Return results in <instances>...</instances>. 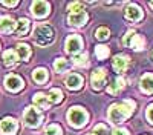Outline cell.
<instances>
[{
  "instance_id": "5b68a950",
  "label": "cell",
  "mask_w": 153,
  "mask_h": 135,
  "mask_svg": "<svg viewBox=\"0 0 153 135\" xmlns=\"http://www.w3.org/2000/svg\"><path fill=\"white\" fill-rule=\"evenodd\" d=\"M83 48V40L80 35H69L66 40V51L71 54H76L80 52Z\"/></svg>"
},
{
  "instance_id": "5bb4252c",
  "label": "cell",
  "mask_w": 153,
  "mask_h": 135,
  "mask_svg": "<svg viewBox=\"0 0 153 135\" xmlns=\"http://www.w3.org/2000/svg\"><path fill=\"white\" fill-rule=\"evenodd\" d=\"M16 29V22L11 17H0V32L9 34Z\"/></svg>"
},
{
  "instance_id": "7c38bea8",
  "label": "cell",
  "mask_w": 153,
  "mask_h": 135,
  "mask_svg": "<svg viewBox=\"0 0 153 135\" xmlns=\"http://www.w3.org/2000/svg\"><path fill=\"white\" fill-rule=\"evenodd\" d=\"M129 66V57L127 55H117L113 58V69L117 72H124Z\"/></svg>"
},
{
  "instance_id": "4fadbf2b",
  "label": "cell",
  "mask_w": 153,
  "mask_h": 135,
  "mask_svg": "<svg viewBox=\"0 0 153 135\" xmlns=\"http://www.w3.org/2000/svg\"><path fill=\"white\" fill-rule=\"evenodd\" d=\"M66 86L72 91L80 89L83 86V77L78 75V74H71V75L68 77V80H66Z\"/></svg>"
},
{
  "instance_id": "d6a6232c",
  "label": "cell",
  "mask_w": 153,
  "mask_h": 135,
  "mask_svg": "<svg viewBox=\"0 0 153 135\" xmlns=\"http://www.w3.org/2000/svg\"><path fill=\"white\" fill-rule=\"evenodd\" d=\"M112 135H129V132H127L126 129H121V128H118V129H115V131L112 132Z\"/></svg>"
},
{
  "instance_id": "484cf974",
  "label": "cell",
  "mask_w": 153,
  "mask_h": 135,
  "mask_svg": "<svg viewBox=\"0 0 153 135\" xmlns=\"http://www.w3.org/2000/svg\"><path fill=\"white\" fill-rule=\"evenodd\" d=\"M94 135H109V129L106 125H103V123H100V125H97L94 128Z\"/></svg>"
},
{
  "instance_id": "ffe728a7",
  "label": "cell",
  "mask_w": 153,
  "mask_h": 135,
  "mask_svg": "<svg viewBox=\"0 0 153 135\" xmlns=\"http://www.w3.org/2000/svg\"><path fill=\"white\" fill-rule=\"evenodd\" d=\"M48 100H49L51 104H57V103H60V101L63 100V94H61V91H60V89H52V91L49 92V95H48Z\"/></svg>"
},
{
  "instance_id": "f546056e",
  "label": "cell",
  "mask_w": 153,
  "mask_h": 135,
  "mask_svg": "<svg viewBox=\"0 0 153 135\" xmlns=\"http://www.w3.org/2000/svg\"><path fill=\"white\" fill-rule=\"evenodd\" d=\"M133 35H135V31H129L126 35H124V40H123V43L126 45V46H129L130 45V42H132V39H133Z\"/></svg>"
},
{
  "instance_id": "83f0119b",
  "label": "cell",
  "mask_w": 153,
  "mask_h": 135,
  "mask_svg": "<svg viewBox=\"0 0 153 135\" xmlns=\"http://www.w3.org/2000/svg\"><path fill=\"white\" fill-rule=\"evenodd\" d=\"M74 63L76 66H87V55L81 54V55H74Z\"/></svg>"
},
{
  "instance_id": "52a82bcc",
  "label": "cell",
  "mask_w": 153,
  "mask_h": 135,
  "mask_svg": "<svg viewBox=\"0 0 153 135\" xmlns=\"http://www.w3.org/2000/svg\"><path fill=\"white\" fill-rule=\"evenodd\" d=\"M68 22L72 26H83V25L87 22V12L84 9L81 11H76V12H71L69 17H68Z\"/></svg>"
},
{
  "instance_id": "4316f807",
  "label": "cell",
  "mask_w": 153,
  "mask_h": 135,
  "mask_svg": "<svg viewBox=\"0 0 153 135\" xmlns=\"http://www.w3.org/2000/svg\"><path fill=\"white\" fill-rule=\"evenodd\" d=\"M109 29L107 28H104V26H101V28H98L97 29V39L98 40H107L109 39Z\"/></svg>"
},
{
  "instance_id": "d4e9b609",
  "label": "cell",
  "mask_w": 153,
  "mask_h": 135,
  "mask_svg": "<svg viewBox=\"0 0 153 135\" xmlns=\"http://www.w3.org/2000/svg\"><path fill=\"white\" fill-rule=\"evenodd\" d=\"M45 135H61V129L58 125H49L45 131Z\"/></svg>"
},
{
  "instance_id": "836d02e7",
  "label": "cell",
  "mask_w": 153,
  "mask_h": 135,
  "mask_svg": "<svg viewBox=\"0 0 153 135\" xmlns=\"http://www.w3.org/2000/svg\"><path fill=\"white\" fill-rule=\"evenodd\" d=\"M2 5L3 6H17L19 2H17V0H14V2H2Z\"/></svg>"
},
{
  "instance_id": "2e32d148",
  "label": "cell",
  "mask_w": 153,
  "mask_h": 135,
  "mask_svg": "<svg viewBox=\"0 0 153 135\" xmlns=\"http://www.w3.org/2000/svg\"><path fill=\"white\" fill-rule=\"evenodd\" d=\"M141 89L147 94H153V74H146L141 78Z\"/></svg>"
},
{
  "instance_id": "e575fe53",
  "label": "cell",
  "mask_w": 153,
  "mask_h": 135,
  "mask_svg": "<svg viewBox=\"0 0 153 135\" xmlns=\"http://www.w3.org/2000/svg\"><path fill=\"white\" fill-rule=\"evenodd\" d=\"M150 6H152V8H153V2H150Z\"/></svg>"
},
{
  "instance_id": "e0dca14e",
  "label": "cell",
  "mask_w": 153,
  "mask_h": 135,
  "mask_svg": "<svg viewBox=\"0 0 153 135\" xmlns=\"http://www.w3.org/2000/svg\"><path fill=\"white\" fill-rule=\"evenodd\" d=\"M34 103H35L38 107H42V109H48V107L51 106L48 97H46L45 94H42V92H37V94L34 95Z\"/></svg>"
},
{
  "instance_id": "9c48e42d",
  "label": "cell",
  "mask_w": 153,
  "mask_h": 135,
  "mask_svg": "<svg viewBox=\"0 0 153 135\" xmlns=\"http://www.w3.org/2000/svg\"><path fill=\"white\" fill-rule=\"evenodd\" d=\"M104 84H106V69H97L92 74V86H94V89L100 91V89H103Z\"/></svg>"
},
{
  "instance_id": "ac0fdd59",
  "label": "cell",
  "mask_w": 153,
  "mask_h": 135,
  "mask_svg": "<svg viewBox=\"0 0 153 135\" xmlns=\"http://www.w3.org/2000/svg\"><path fill=\"white\" fill-rule=\"evenodd\" d=\"M17 57L20 58V60H28L29 58V55H31V49H29V46H26V45H17Z\"/></svg>"
},
{
  "instance_id": "7a4b0ae2",
  "label": "cell",
  "mask_w": 153,
  "mask_h": 135,
  "mask_svg": "<svg viewBox=\"0 0 153 135\" xmlns=\"http://www.w3.org/2000/svg\"><path fill=\"white\" fill-rule=\"evenodd\" d=\"M54 31L51 26L48 25H40V26H37L35 31H34V40L37 45L40 46H46V45H51L54 42Z\"/></svg>"
},
{
  "instance_id": "6da1fadb",
  "label": "cell",
  "mask_w": 153,
  "mask_h": 135,
  "mask_svg": "<svg viewBox=\"0 0 153 135\" xmlns=\"http://www.w3.org/2000/svg\"><path fill=\"white\" fill-rule=\"evenodd\" d=\"M133 107H135V103L132 100L112 104L110 109H109V120L112 123H121V121H124L126 118H129L132 115Z\"/></svg>"
},
{
  "instance_id": "cb8c5ba5",
  "label": "cell",
  "mask_w": 153,
  "mask_h": 135,
  "mask_svg": "<svg viewBox=\"0 0 153 135\" xmlns=\"http://www.w3.org/2000/svg\"><path fill=\"white\" fill-rule=\"evenodd\" d=\"M95 54H97V57H98L100 60H104V58L109 55V48H107V46H103V45H100V46L95 48Z\"/></svg>"
},
{
  "instance_id": "1f68e13d",
  "label": "cell",
  "mask_w": 153,
  "mask_h": 135,
  "mask_svg": "<svg viewBox=\"0 0 153 135\" xmlns=\"http://www.w3.org/2000/svg\"><path fill=\"white\" fill-rule=\"evenodd\" d=\"M147 120L152 123V125H153V103L147 107Z\"/></svg>"
},
{
  "instance_id": "277c9868",
  "label": "cell",
  "mask_w": 153,
  "mask_h": 135,
  "mask_svg": "<svg viewBox=\"0 0 153 135\" xmlns=\"http://www.w3.org/2000/svg\"><path fill=\"white\" fill-rule=\"evenodd\" d=\"M42 120H43L42 114L35 107H31V106L26 107V110H25V121H26V125L29 128H37L42 123Z\"/></svg>"
},
{
  "instance_id": "4dcf8cb0",
  "label": "cell",
  "mask_w": 153,
  "mask_h": 135,
  "mask_svg": "<svg viewBox=\"0 0 153 135\" xmlns=\"http://www.w3.org/2000/svg\"><path fill=\"white\" fill-rule=\"evenodd\" d=\"M81 9H83V5H81V3H71V5H69V11H72V12L81 11Z\"/></svg>"
},
{
  "instance_id": "603a6c76",
  "label": "cell",
  "mask_w": 153,
  "mask_h": 135,
  "mask_svg": "<svg viewBox=\"0 0 153 135\" xmlns=\"http://www.w3.org/2000/svg\"><path fill=\"white\" fill-rule=\"evenodd\" d=\"M129 46H130L132 49H135V51H139V49L144 48V39H143L141 35H136V34H135Z\"/></svg>"
},
{
  "instance_id": "9a60e30c",
  "label": "cell",
  "mask_w": 153,
  "mask_h": 135,
  "mask_svg": "<svg viewBox=\"0 0 153 135\" xmlns=\"http://www.w3.org/2000/svg\"><path fill=\"white\" fill-rule=\"evenodd\" d=\"M126 86V80L123 78V77H118V78H115L110 84H109V88H107V91H109V94H118L123 88Z\"/></svg>"
},
{
  "instance_id": "3957f363",
  "label": "cell",
  "mask_w": 153,
  "mask_h": 135,
  "mask_svg": "<svg viewBox=\"0 0 153 135\" xmlns=\"http://www.w3.org/2000/svg\"><path fill=\"white\" fill-rule=\"evenodd\" d=\"M68 120H69V123L74 128H81V126L86 125V121H87V112L83 107L74 106L68 112Z\"/></svg>"
},
{
  "instance_id": "44dd1931",
  "label": "cell",
  "mask_w": 153,
  "mask_h": 135,
  "mask_svg": "<svg viewBox=\"0 0 153 135\" xmlns=\"http://www.w3.org/2000/svg\"><path fill=\"white\" fill-rule=\"evenodd\" d=\"M17 61V54L14 51H5L3 54V63L5 66H12Z\"/></svg>"
},
{
  "instance_id": "30bf717a",
  "label": "cell",
  "mask_w": 153,
  "mask_h": 135,
  "mask_svg": "<svg viewBox=\"0 0 153 135\" xmlns=\"http://www.w3.org/2000/svg\"><path fill=\"white\" fill-rule=\"evenodd\" d=\"M49 12V3L48 2H34L32 3V14L35 17H46Z\"/></svg>"
},
{
  "instance_id": "7402d4cb",
  "label": "cell",
  "mask_w": 153,
  "mask_h": 135,
  "mask_svg": "<svg viewBox=\"0 0 153 135\" xmlns=\"http://www.w3.org/2000/svg\"><path fill=\"white\" fill-rule=\"evenodd\" d=\"M28 31H29V22L26 19H20L17 23V34L22 37L25 34H28Z\"/></svg>"
},
{
  "instance_id": "d6986e66",
  "label": "cell",
  "mask_w": 153,
  "mask_h": 135,
  "mask_svg": "<svg viewBox=\"0 0 153 135\" xmlns=\"http://www.w3.org/2000/svg\"><path fill=\"white\" fill-rule=\"evenodd\" d=\"M32 77H34V80L37 81V83H45L46 80H48V72H46V69L45 68H37L35 71H34V74H32Z\"/></svg>"
},
{
  "instance_id": "ba28073f",
  "label": "cell",
  "mask_w": 153,
  "mask_h": 135,
  "mask_svg": "<svg viewBox=\"0 0 153 135\" xmlns=\"http://www.w3.org/2000/svg\"><path fill=\"white\" fill-rule=\"evenodd\" d=\"M5 84H6V88L9 91L17 92V91H20L23 88V80L19 75H16V74H11V75H8L5 78Z\"/></svg>"
},
{
  "instance_id": "8992f818",
  "label": "cell",
  "mask_w": 153,
  "mask_h": 135,
  "mask_svg": "<svg viewBox=\"0 0 153 135\" xmlns=\"http://www.w3.org/2000/svg\"><path fill=\"white\" fill-rule=\"evenodd\" d=\"M19 126L14 118H3L2 121H0V132H2L3 135H14L17 132Z\"/></svg>"
},
{
  "instance_id": "f1b7e54d",
  "label": "cell",
  "mask_w": 153,
  "mask_h": 135,
  "mask_svg": "<svg viewBox=\"0 0 153 135\" xmlns=\"http://www.w3.org/2000/svg\"><path fill=\"white\" fill-rule=\"evenodd\" d=\"M54 68L57 72H63V71H66L68 69V63H66V60H63V58H58L55 63H54Z\"/></svg>"
},
{
  "instance_id": "8fae6325",
  "label": "cell",
  "mask_w": 153,
  "mask_h": 135,
  "mask_svg": "<svg viewBox=\"0 0 153 135\" xmlns=\"http://www.w3.org/2000/svg\"><path fill=\"white\" fill-rule=\"evenodd\" d=\"M126 17L132 22H138V20L143 19V11L136 5H129L126 8Z\"/></svg>"
}]
</instances>
